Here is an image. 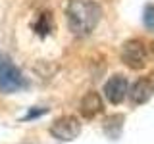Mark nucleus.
Here are the masks:
<instances>
[{"mask_svg": "<svg viewBox=\"0 0 154 144\" xmlns=\"http://www.w3.org/2000/svg\"><path fill=\"white\" fill-rule=\"evenodd\" d=\"M27 86V81L23 73L14 65V62L10 60L6 54L0 52V92H17Z\"/></svg>", "mask_w": 154, "mask_h": 144, "instance_id": "2", "label": "nucleus"}, {"mask_svg": "<svg viewBox=\"0 0 154 144\" xmlns=\"http://www.w3.org/2000/svg\"><path fill=\"white\" fill-rule=\"evenodd\" d=\"M104 106H102V98H100L98 92H94V90H89L83 98H81V104H79V112L83 117L87 119H93L96 117L98 113H102Z\"/></svg>", "mask_w": 154, "mask_h": 144, "instance_id": "7", "label": "nucleus"}, {"mask_svg": "<svg viewBox=\"0 0 154 144\" xmlns=\"http://www.w3.org/2000/svg\"><path fill=\"white\" fill-rule=\"evenodd\" d=\"M150 50H152V54H154V40H152V44H150Z\"/></svg>", "mask_w": 154, "mask_h": 144, "instance_id": "11", "label": "nucleus"}, {"mask_svg": "<svg viewBox=\"0 0 154 144\" xmlns=\"http://www.w3.org/2000/svg\"><path fill=\"white\" fill-rule=\"evenodd\" d=\"M42 113H46V110L45 108H38V110H31L25 117H23V121H29V119H35V117H41Z\"/></svg>", "mask_w": 154, "mask_h": 144, "instance_id": "10", "label": "nucleus"}, {"mask_svg": "<svg viewBox=\"0 0 154 144\" xmlns=\"http://www.w3.org/2000/svg\"><path fill=\"white\" fill-rule=\"evenodd\" d=\"M154 92V81L150 77H141L139 81H135L133 86L129 88V98L133 104H144L150 100V96Z\"/></svg>", "mask_w": 154, "mask_h": 144, "instance_id": "6", "label": "nucleus"}, {"mask_svg": "<svg viewBox=\"0 0 154 144\" xmlns=\"http://www.w3.org/2000/svg\"><path fill=\"white\" fill-rule=\"evenodd\" d=\"M102 10L94 0H69L66 6V17L69 31L77 37H87L98 25Z\"/></svg>", "mask_w": 154, "mask_h": 144, "instance_id": "1", "label": "nucleus"}, {"mask_svg": "<svg viewBox=\"0 0 154 144\" xmlns=\"http://www.w3.org/2000/svg\"><path fill=\"white\" fill-rule=\"evenodd\" d=\"M81 133V121L75 115H64V117H58L54 123L50 125V134L54 138L62 142H69L75 140Z\"/></svg>", "mask_w": 154, "mask_h": 144, "instance_id": "4", "label": "nucleus"}, {"mask_svg": "<svg viewBox=\"0 0 154 144\" xmlns=\"http://www.w3.org/2000/svg\"><path fill=\"white\" fill-rule=\"evenodd\" d=\"M143 21H144V27H146V29L154 31V4H146V6H144Z\"/></svg>", "mask_w": 154, "mask_h": 144, "instance_id": "9", "label": "nucleus"}, {"mask_svg": "<svg viewBox=\"0 0 154 144\" xmlns=\"http://www.w3.org/2000/svg\"><path fill=\"white\" fill-rule=\"evenodd\" d=\"M122 62L129 69H143L148 62V46L141 38H131L122 46Z\"/></svg>", "mask_w": 154, "mask_h": 144, "instance_id": "3", "label": "nucleus"}, {"mask_svg": "<svg viewBox=\"0 0 154 144\" xmlns=\"http://www.w3.org/2000/svg\"><path fill=\"white\" fill-rule=\"evenodd\" d=\"M33 29H35L37 35H41V37H46L48 33H52V14L42 12L41 16L37 17V21L33 23Z\"/></svg>", "mask_w": 154, "mask_h": 144, "instance_id": "8", "label": "nucleus"}, {"mask_svg": "<svg viewBox=\"0 0 154 144\" xmlns=\"http://www.w3.org/2000/svg\"><path fill=\"white\" fill-rule=\"evenodd\" d=\"M129 94V83L123 75H114L106 81L104 85V96L110 104L118 106L125 100V96Z\"/></svg>", "mask_w": 154, "mask_h": 144, "instance_id": "5", "label": "nucleus"}]
</instances>
